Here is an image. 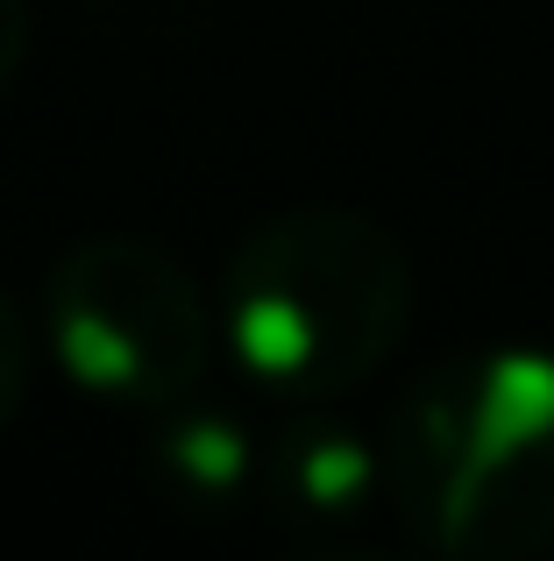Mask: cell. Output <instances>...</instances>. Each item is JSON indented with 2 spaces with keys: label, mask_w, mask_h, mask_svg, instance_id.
Returning <instances> with one entry per match:
<instances>
[{
  "label": "cell",
  "mask_w": 554,
  "mask_h": 561,
  "mask_svg": "<svg viewBox=\"0 0 554 561\" xmlns=\"http://www.w3.org/2000/svg\"><path fill=\"white\" fill-rule=\"evenodd\" d=\"M405 320L413 263L391 228L348 206L256 220L221 277V334L242 377L299 405L356 391L399 348Z\"/></svg>",
  "instance_id": "cell-1"
},
{
  "label": "cell",
  "mask_w": 554,
  "mask_h": 561,
  "mask_svg": "<svg viewBox=\"0 0 554 561\" xmlns=\"http://www.w3.org/2000/svg\"><path fill=\"white\" fill-rule=\"evenodd\" d=\"M399 505L448 554L554 540V356L484 348L427 377L391 434Z\"/></svg>",
  "instance_id": "cell-2"
},
{
  "label": "cell",
  "mask_w": 554,
  "mask_h": 561,
  "mask_svg": "<svg viewBox=\"0 0 554 561\" xmlns=\"http://www.w3.org/2000/svg\"><path fill=\"white\" fill-rule=\"evenodd\" d=\"M43 328L65 377L107 405H185L213 370V313L193 271L142 234H93L57 256Z\"/></svg>",
  "instance_id": "cell-3"
},
{
  "label": "cell",
  "mask_w": 554,
  "mask_h": 561,
  "mask_svg": "<svg viewBox=\"0 0 554 561\" xmlns=\"http://www.w3.org/2000/svg\"><path fill=\"white\" fill-rule=\"evenodd\" d=\"M377 477H384L377 455L348 426H327V420H299L291 434H277L270 462H264L270 505L305 512V519H348V512H362Z\"/></svg>",
  "instance_id": "cell-4"
},
{
  "label": "cell",
  "mask_w": 554,
  "mask_h": 561,
  "mask_svg": "<svg viewBox=\"0 0 554 561\" xmlns=\"http://www.w3.org/2000/svg\"><path fill=\"white\" fill-rule=\"evenodd\" d=\"M150 448H157L164 491L178 497V505H193V512L235 505L242 483H250V469H256L250 426H242L235 412H221V405H199V398L164 405V426H157Z\"/></svg>",
  "instance_id": "cell-5"
},
{
  "label": "cell",
  "mask_w": 554,
  "mask_h": 561,
  "mask_svg": "<svg viewBox=\"0 0 554 561\" xmlns=\"http://www.w3.org/2000/svg\"><path fill=\"white\" fill-rule=\"evenodd\" d=\"M22 391H28V334H22L14 299L0 291V426L22 412Z\"/></svg>",
  "instance_id": "cell-6"
},
{
  "label": "cell",
  "mask_w": 554,
  "mask_h": 561,
  "mask_svg": "<svg viewBox=\"0 0 554 561\" xmlns=\"http://www.w3.org/2000/svg\"><path fill=\"white\" fill-rule=\"evenodd\" d=\"M28 57V0H0V85L22 71Z\"/></svg>",
  "instance_id": "cell-7"
}]
</instances>
